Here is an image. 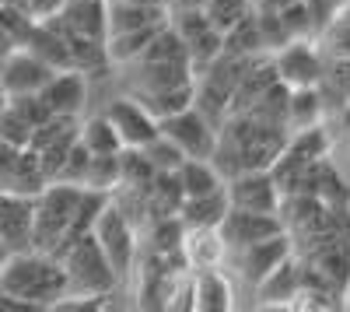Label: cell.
I'll use <instances>...</instances> for the list:
<instances>
[{"mask_svg":"<svg viewBox=\"0 0 350 312\" xmlns=\"http://www.w3.org/2000/svg\"><path fill=\"white\" fill-rule=\"evenodd\" d=\"M70 295L64 263L42 249H18L0 270V305H64Z\"/></svg>","mask_w":350,"mask_h":312,"instance_id":"obj_1","label":"cell"},{"mask_svg":"<svg viewBox=\"0 0 350 312\" xmlns=\"http://www.w3.org/2000/svg\"><path fill=\"white\" fill-rule=\"evenodd\" d=\"M56 260H60L64 270H67V285H70L67 298H74V295L77 298H105L116 288V274H112L105 252L98 249L92 232L74 239Z\"/></svg>","mask_w":350,"mask_h":312,"instance_id":"obj_2","label":"cell"},{"mask_svg":"<svg viewBox=\"0 0 350 312\" xmlns=\"http://www.w3.org/2000/svg\"><path fill=\"white\" fill-rule=\"evenodd\" d=\"M92 235H95L98 249L105 252V260H109L116 281H123V277L133 270V263H137V235H133V229H130L126 214L109 200V204L98 211L95 224H92Z\"/></svg>","mask_w":350,"mask_h":312,"instance_id":"obj_3","label":"cell"},{"mask_svg":"<svg viewBox=\"0 0 350 312\" xmlns=\"http://www.w3.org/2000/svg\"><path fill=\"white\" fill-rule=\"evenodd\" d=\"M158 133H165L186 158H211L214 144H217L214 123L203 116L196 105H186L179 112H172V116H161L158 120Z\"/></svg>","mask_w":350,"mask_h":312,"instance_id":"obj_4","label":"cell"},{"mask_svg":"<svg viewBox=\"0 0 350 312\" xmlns=\"http://www.w3.org/2000/svg\"><path fill=\"white\" fill-rule=\"evenodd\" d=\"M224 196H228V207L262 211V214H280V200H284V193H280L270 168H245V172L228 176Z\"/></svg>","mask_w":350,"mask_h":312,"instance_id":"obj_5","label":"cell"},{"mask_svg":"<svg viewBox=\"0 0 350 312\" xmlns=\"http://www.w3.org/2000/svg\"><path fill=\"white\" fill-rule=\"evenodd\" d=\"M49 179L42 176V165L32 148H14L0 140V193H21L36 196Z\"/></svg>","mask_w":350,"mask_h":312,"instance_id":"obj_6","label":"cell"},{"mask_svg":"<svg viewBox=\"0 0 350 312\" xmlns=\"http://www.w3.org/2000/svg\"><path fill=\"white\" fill-rule=\"evenodd\" d=\"M284 257H291V239H287V232L270 235V239H259V242L242 246V249H228V252H224V260L235 267V274L245 277L252 288H256L259 281L267 277Z\"/></svg>","mask_w":350,"mask_h":312,"instance_id":"obj_7","label":"cell"},{"mask_svg":"<svg viewBox=\"0 0 350 312\" xmlns=\"http://www.w3.org/2000/svg\"><path fill=\"white\" fill-rule=\"evenodd\" d=\"M280 232H284L280 214L235 211V207H228V214H224L221 224H217V235H221V242H224V252H228V249L252 246V242H259V239H270V235H280Z\"/></svg>","mask_w":350,"mask_h":312,"instance_id":"obj_8","label":"cell"},{"mask_svg":"<svg viewBox=\"0 0 350 312\" xmlns=\"http://www.w3.org/2000/svg\"><path fill=\"white\" fill-rule=\"evenodd\" d=\"M56 74V67L49 60H42L39 53H11L4 67H0V92L8 99L11 95H39L42 84Z\"/></svg>","mask_w":350,"mask_h":312,"instance_id":"obj_9","label":"cell"},{"mask_svg":"<svg viewBox=\"0 0 350 312\" xmlns=\"http://www.w3.org/2000/svg\"><path fill=\"white\" fill-rule=\"evenodd\" d=\"M102 116L109 120V127L116 130L123 148H144L158 133V120L137 99H116Z\"/></svg>","mask_w":350,"mask_h":312,"instance_id":"obj_10","label":"cell"},{"mask_svg":"<svg viewBox=\"0 0 350 312\" xmlns=\"http://www.w3.org/2000/svg\"><path fill=\"white\" fill-rule=\"evenodd\" d=\"M273 74L284 88H315L323 77V60L308 42H291L273 60Z\"/></svg>","mask_w":350,"mask_h":312,"instance_id":"obj_11","label":"cell"},{"mask_svg":"<svg viewBox=\"0 0 350 312\" xmlns=\"http://www.w3.org/2000/svg\"><path fill=\"white\" fill-rule=\"evenodd\" d=\"M0 242L11 252L32 249V196L0 193Z\"/></svg>","mask_w":350,"mask_h":312,"instance_id":"obj_12","label":"cell"},{"mask_svg":"<svg viewBox=\"0 0 350 312\" xmlns=\"http://www.w3.org/2000/svg\"><path fill=\"white\" fill-rule=\"evenodd\" d=\"M84 95H88V88H84V77L77 70L53 74L39 92V99L46 102V109L53 116H77L84 105Z\"/></svg>","mask_w":350,"mask_h":312,"instance_id":"obj_13","label":"cell"},{"mask_svg":"<svg viewBox=\"0 0 350 312\" xmlns=\"http://www.w3.org/2000/svg\"><path fill=\"white\" fill-rule=\"evenodd\" d=\"M193 309L200 312H228L231 309V281L221 267H203L193 277Z\"/></svg>","mask_w":350,"mask_h":312,"instance_id":"obj_14","label":"cell"},{"mask_svg":"<svg viewBox=\"0 0 350 312\" xmlns=\"http://www.w3.org/2000/svg\"><path fill=\"white\" fill-rule=\"evenodd\" d=\"M161 21H168V8L105 0V36H112V32H133V28H148V25H161Z\"/></svg>","mask_w":350,"mask_h":312,"instance_id":"obj_15","label":"cell"},{"mask_svg":"<svg viewBox=\"0 0 350 312\" xmlns=\"http://www.w3.org/2000/svg\"><path fill=\"white\" fill-rule=\"evenodd\" d=\"M179 221L183 229H217L221 218L228 214V196H224V186L214 190V193H203V196H186L179 204Z\"/></svg>","mask_w":350,"mask_h":312,"instance_id":"obj_16","label":"cell"},{"mask_svg":"<svg viewBox=\"0 0 350 312\" xmlns=\"http://www.w3.org/2000/svg\"><path fill=\"white\" fill-rule=\"evenodd\" d=\"M256 291H259L262 302H291V298H298V291H301V263L291 260V257H284V260L256 285Z\"/></svg>","mask_w":350,"mask_h":312,"instance_id":"obj_17","label":"cell"},{"mask_svg":"<svg viewBox=\"0 0 350 312\" xmlns=\"http://www.w3.org/2000/svg\"><path fill=\"white\" fill-rule=\"evenodd\" d=\"M175 183L183 190V200L186 196H203V193H214L224 186L221 172L214 168L211 158H186L179 168H175Z\"/></svg>","mask_w":350,"mask_h":312,"instance_id":"obj_18","label":"cell"},{"mask_svg":"<svg viewBox=\"0 0 350 312\" xmlns=\"http://www.w3.org/2000/svg\"><path fill=\"white\" fill-rule=\"evenodd\" d=\"M165 25H168V21L148 25V28H133V32H112V36H105V42H102V46H105V56H109V60H116V64H133Z\"/></svg>","mask_w":350,"mask_h":312,"instance_id":"obj_19","label":"cell"},{"mask_svg":"<svg viewBox=\"0 0 350 312\" xmlns=\"http://www.w3.org/2000/svg\"><path fill=\"white\" fill-rule=\"evenodd\" d=\"M319 95L315 88H287V99H284V123L291 130H305V127H315L319 123Z\"/></svg>","mask_w":350,"mask_h":312,"instance_id":"obj_20","label":"cell"},{"mask_svg":"<svg viewBox=\"0 0 350 312\" xmlns=\"http://www.w3.org/2000/svg\"><path fill=\"white\" fill-rule=\"evenodd\" d=\"M77 140L84 144L88 155H112V151H123L120 137H116V130L109 127L105 116H92V120L77 123Z\"/></svg>","mask_w":350,"mask_h":312,"instance_id":"obj_21","label":"cell"},{"mask_svg":"<svg viewBox=\"0 0 350 312\" xmlns=\"http://www.w3.org/2000/svg\"><path fill=\"white\" fill-rule=\"evenodd\" d=\"M203 14H207L211 28H217V32H231L242 18L252 14V0H207V4L200 8Z\"/></svg>","mask_w":350,"mask_h":312,"instance_id":"obj_22","label":"cell"},{"mask_svg":"<svg viewBox=\"0 0 350 312\" xmlns=\"http://www.w3.org/2000/svg\"><path fill=\"white\" fill-rule=\"evenodd\" d=\"M84 186L88 190H102V193H112L116 186H120V151L92 155L88 172H84Z\"/></svg>","mask_w":350,"mask_h":312,"instance_id":"obj_23","label":"cell"},{"mask_svg":"<svg viewBox=\"0 0 350 312\" xmlns=\"http://www.w3.org/2000/svg\"><path fill=\"white\" fill-rule=\"evenodd\" d=\"M137 151H140L144 158H148V165L154 168V172H175V168H179V165L186 161V155H183L179 148H175L165 133H154V137L148 140V144L137 148Z\"/></svg>","mask_w":350,"mask_h":312,"instance_id":"obj_24","label":"cell"},{"mask_svg":"<svg viewBox=\"0 0 350 312\" xmlns=\"http://www.w3.org/2000/svg\"><path fill=\"white\" fill-rule=\"evenodd\" d=\"M21 8L36 18H56L64 8V0H21Z\"/></svg>","mask_w":350,"mask_h":312,"instance_id":"obj_25","label":"cell"},{"mask_svg":"<svg viewBox=\"0 0 350 312\" xmlns=\"http://www.w3.org/2000/svg\"><path fill=\"white\" fill-rule=\"evenodd\" d=\"M329 39L336 42L333 49H340V53H347V56H350V14L336 18V25H333V32H329Z\"/></svg>","mask_w":350,"mask_h":312,"instance_id":"obj_26","label":"cell"},{"mask_svg":"<svg viewBox=\"0 0 350 312\" xmlns=\"http://www.w3.org/2000/svg\"><path fill=\"white\" fill-rule=\"evenodd\" d=\"M295 4H301V0H259V14H270V18H280L284 11H291Z\"/></svg>","mask_w":350,"mask_h":312,"instance_id":"obj_27","label":"cell"},{"mask_svg":"<svg viewBox=\"0 0 350 312\" xmlns=\"http://www.w3.org/2000/svg\"><path fill=\"white\" fill-rule=\"evenodd\" d=\"M120 4H148V8H172V0H120Z\"/></svg>","mask_w":350,"mask_h":312,"instance_id":"obj_28","label":"cell"},{"mask_svg":"<svg viewBox=\"0 0 350 312\" xmlns=\"http://www.w3.org/2000/svg\"><path fill=\"white\" fill-rule=\"evenodd\" d=\"M207 0H172V8H203Z\"/></svg>","mask_w":350,"mask_h":312,"instance_id":"obj_29","label":"cell"},{"mask_svg":"<svg viewBox=\"0 0 350 312\" xmlns=\"http://www.w3.org/2000/svg\"><path fill=\"white\" fill-rule=\"evenodd\" d=\"M8 260H11V249H8L4 242H0V270H4V263H8Z\"/></svg>","mask_w":350,"mask_h":312,"instance_id":"obj_30","label":"cell"},{"mask_svg":"<svg viewBox=\"0 0 350 312\" xmlns=\"http://www.w3.org/2000/svg\"><path fill=\"white\" fill-rule=\"evenodd\" d=\"M340 298H343V305L350 309V281H347V285H343V291H340Z\"/></svg>","mask_w":350,"mask_h":312,"instance_id":"obj_31","label":"cell"},{"mask_svg":"<svg viewBox=\"0 0 350 312\" xmlns=\"http://www.w3.org/2000/svg\"><path fill=\"white\" fill-rule=\"evenodd\" d=\"M347 176H350V144H347Z\"/></svg>","mask_w":350,"mask_h":312,"instance_id":"obj_32","label":"cell"},{"mask_svg":"<svg viewBox=\"0 0 350 312\" xmlns=\"http://www.w3.org/2000/svg\"><path fill=\"white\" fill-rule=\"evenodd\" d=\"M4 99H8V95H4V92H0V109H4Z\"/></svg>","mask_w":350,"mask_h":312,"instance_id":"obj_33","label":"cell"},{"mask_svg":"<svg viewBox=\"0 0 350 312\" xmlns=\"http://www.w3.org/2000/svg\"><path fill=\"white\" fill-rule=\"evenodd\" d=\"M347 211H350V204H347Z\"/></svg>","mask_w":350,"mask_h":312,"instance_id":"obj_34","label":"cell"}]
</instances>
